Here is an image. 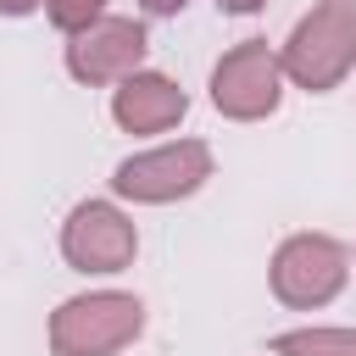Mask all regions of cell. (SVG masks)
<instances>
[{"label": "cell", "instance_id": "cell-4", "mask_svg": "<svg viewBox=\"0 0 356 356\" xmlns=\"http://www.w3.org/2000/svg\"><path fill=\"white\" fill-rule=\"evenodd\" d=\"M278 95H284V67H278V56L267 50V39L234 44V50L217 61V72H211V106H217L222 117H234V122L267 117V111L278 106Z\"/></svg>", "mask_w": 356, "mask_h": 356}, {"label": "cell", "instance_id": "cell-11", "mask_svg": "<svg viewBox=\"0 0 356 356\" xmlns=\"http://www.w3.org/2000/svg\"><path fill=\"white\" fill-rule=\"evenodd\" d=\"M139 6H145L150 17H172V11H184L189 0H139Z\"/></svg>", "mask_w": 356, "mask_h": 356}, {"label": "cell", "instance_id": "cell-6", "mask_svg": "<svg viewBox=\"0 0 356 356\" xmlns=\"http://www.w3.org/2000/svg\"><path fill=\"white\" fill-rule=\"evenodd\" d=\"M139 239H134V222L106 206V200H83L72 206L67 228H61V256L78 267V273H122L134 261Z\"/></svg>", "mask_w": 356, "mask_h": 356}, {"label": "cell", "instance_id": "cell-1", "mask_svg": "<svg viewBox=\"0 0 356 356\" xmlns=\"http://www.w3.org/2000/svg\"><path fill=\"white\" fill-rule=\"evenodd\" d=\"M278 67H284L300 89H312V95L334 89V83L356 67V0H317V6L295 22Z\"/></svg>", "mask_w": 356, "mask_h": 356}, {"label": "cell", "instance_id": "cell-12", "mask_svg": "<svg viewBox=\"0 0 356 356\" xmlns=\"http://www.w3.org/2000/svg\"><path fill=\"white\" fill-rule=\"evenodd\" d=\"M33 6H44V0H0V11H6V17H28Z\"/></svg>", "mask_w": 356, "mask_h": 356}, {"label": "cell", "instance_id": "cell-7", "mask_svg": "<svg viewBox=\"0 0 356 356\" xmlns=\"http://www.w3.org/2000/svg\"><path fill=\"white\" fill-rule=\"evenodd\" d=\"M139 61H145V28L134 17H95L67 44V72L78 83L128 78V72H139Z\"/></svg>", "mask_w": 356, "mask_h": 356}, {"label": "cell", "instance_id": "cell-8", "mask_svg": "<svg viewBox=\"0 0 356 356\" xmlns=\"http://www.w3.org/2000/svg\"><path fill=\"white\" fill-rule=\"evenodd\" d=\"M184 111H189V95L172 78H161V72H128L122 89H117V100H111V117L128 134H161Z\"/></svg>", "mask_w": 356, "mask_h": 356}, {"label": "cell", "instance_id": "cell-5", "mask_svg": "<svg viewBox=\"0 0 356 356\" xmlns=\"http://www.w3.org/2000/svg\"><path fill=\"white\" fill-rule=\"evenodd\" d=\"M206 178H211V150H206L200 139H178V145L128 156V161L117 167L111 189L128 195V200H150V206H161V200H178V195L200 189Z\"/></svg>", "mask_w": 356, "mask_h": 356}, {"label": "cell", "instance_id": "cell-9", "mask_svg": "<svg viewBox=\"0 0 356 356\" xmlns=\"http://www.w3.org/2000/svg\"><path fill=\"white\" fill-rule=\"evenodd\" d=\"M278 356H356V328H295L273 339Z\"/></svg>", "mask_w": 356, "mask_h": 356}, {"label": "cell", "instance_id": "cell-2", "mask_svg": "<svg viewBox=\"0 0 356 356\" xmlns=\"http://www.w3.org/2000/svg\"><path fill=\"white\" fill-rule=\"evenodd\" d=\"M145 328V306L122 289L100 295H72L50 317V350L56 356H111Z\"/></svg>", "mask_w": 356, "mask_h": 356}, {"label": "cell", "instance_id": "cell-3", "mask_svg": "<svg viewBox=\"0 0 356 356\" xmlns=\"http://www.w3.org/2000/svg\"><path fill=\"white\" fill-rule=\"evenodd\" d=\"M345 273H350V256H345L339 239H328V234H295L273 256V295L284 306L312 312V306H328L345 289Z\"/></svg>", "mask_w": 356, "mask_h": 356}, {"label": "cell", "instance_id": "cell-13", "mask_svg": "<svg viewBox=\"0 0 356 356\" xmlns=\"http://www.w3.org/2000/svg\"><path fill=\"white\" fill-rule=\"evenodd\" d=\"M217 6H222V11H239V17H245V11H256V6H267V0H217Z\"/></svg>", "mask_w": 356, "mask_h": 356}, {"label": "cell", "instance_id": "cell-10", "mask_svg": "<svg viewBox=\"0 0 356 356\" xmlns=\"http://www.w3.org/2000/svg\"><path fill=\"white\" fill-rule=\"evenodd\" d=\"M44 11H50V22H56V28L78 33V28H89V22L106 11V0H44Z\"/></svg>", "mask_w": 356, "mask_h": 356}]
</instances>
